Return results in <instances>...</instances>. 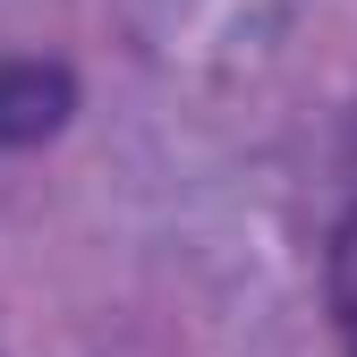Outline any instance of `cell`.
<instances>
[{
  "label": "cell",
  "instance_id": "6da1fadb",
  "mask_svg": "<svg viewBox=\"0 0 357 357\" xmlns=\"http://www.w3.org/2000/svg\"><path fill=\"white\" fill-rule=\"evenodd\" d=\"M77 111V77L60 60H0V145H43Z\"/></svg>",
  "mask_w": 357,
  "mask_h": 357
},
{
  "label": "cell",
  "instance_id": "7a4b0ae2",
  "mask_svg": "<svg viewBox=\"0 0 357 357\" xmlns=\"http://www.w3.org/2000/svg\"><path fill=\"white\" fill-rule=\"evenodd\" d=\"M324 289H332V324H340V349L357 357V213L332 230V264H324Z\"/></svg>",
  "mask_w": 357,
  "mask_h": 357
}]
</instances>
